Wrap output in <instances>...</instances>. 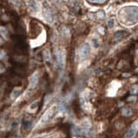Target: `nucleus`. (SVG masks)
<instances>
[{
  "label": "nucleus",
  "instance_id": "nucleus-1",
  "mask_svg": "<svg viewBox=\"0 0 138 138\" xmlns=\"http://www.w3.org/2000/svg\"><path fill=\"white\" fill-rule=\"evenodd\" d=\"M121 22L127 24H134L138 22V7L128 6L120 12Z\"/></svg>",
  "mask_w": 138,
  "mask_h": 138
},
{
  "label": "nucleus",
  "instance_id": "nucleus-2",
  "mask_svg": "<svg viewBox=\"0 0 138 138\" xmlns=\"http://www.w3.org/2000/svg\"><path fill=\"white\" fill-rule=\"evenodd\" d=\"M57 111V105H54L50 108L46 110L44 112V114L42 116L41 119H40V124H44V123L48 122L49 120H50L51 118L53 117V116L56 114V112Z\"/></svg>",
  "mask_w": 138,
  "mask_h": 138
},
{
  "label": "nucleus",
  "instance_id": "nucleus-3",
  "mask_svg": "<svg viewBox=\"0 0 138 138\" xmlns=\"http://www.w3.org/2000/svg\"><path fill=\"white\" fill-rule=\"evenodd\" d=\"M138 132V121H135L131 124L129 130L126 132L124 138H135Z\"/></svg>",
  "mask_w": 138,
  "mask_h": 138
},
{
  "label": "nucleus",
  "instance_id": "nucleus-4",
  "mask_svg": "<svg viewBox=\"0 0 138 138\" xmlns=\"http://www.w3.org/2000/svg\"><path fill=\"white\" fill-rule=\"evenodd\" d=\"M38 78H39V75H38V73L36 72L34 73L30 77L29 79V89H34L36 87L38 83Z\"/></svg>",
  "mask_w": 138,
  "mask_h": 138
},
{
  "label": "nucleus",
  "instance_id": "nucleus-5",
  "mask_svg": "<svg viewBox=\"0 0 138 138\" xmlns=\"http://www.w3.org/2000/svg\"><path fill=\"white\" fill-rule=\"evenodd\" d=\"M56 63H57V66L60 68H63V66H64V54H63V51H57L56 54Z\"/></svg>",
  "mask_w": 138,
  "mask_h": 138
},
{
  "label": "nucleus",
  "instance_id": "nucleus-6",
  "mask_svg": "<svg viewBox=\"0 0 138 138\" xmlns=\"http://www.w3.org/2000/svg\"><path fill=\"white\" fill-rule=\"evenodd\" d=\"M90 52V47L88 42H85L80 49V56L82 58H85L89 55Z\"/></svg>",
  "mask_w": 138,
  "mask_h": 138
},
{
  "label": "nucleus",
  "instance_id": "nucleus-7",
  "mask_svg": "<svg viewBox=\"0 0 138 138\" xmlns=\"http://www.w3.org/2000/svg\"><path fill=\"white\" fill-rule=\"evenodd\" d=\"M128 36H129V32H128V31H126V30H119V31H117V33L115 34L114 39H115V41H119L121 40H122V39L126 38Z\"/></svg>",
  "mask_w": 138,
  "mask_h": 138
},
{
  "label": "nucleus",
  "instance_id": "nucleus-8",
  "mask_svg": "<svg viewBox=\"0 0 138 138\" xmlns=\"http://www.w3.org/2000/svg\"><path fill=\"white\" fill-rule=\"evenodd\" d=\"M43 16L47 19V21L49 22H52L54 17H53V15H52V12L50 11V8H45L43 11Z\"/></svg>",
  "mask_w": 138,
  "mask_h": 138
},
{
  "label": "nucleus",
  "instance_id": "nucleus-9",
  "mask_svg": "<svg viewBox=\"0 0 138 138\" xmlns=\"http://www.w3.org/2000/svg\"><path fill=\"white\" fill-rule=\"evenodd\" d=\"M28 5L30 7V9H31V11L33 12H37L38 11V4L35 0H29Z\"/></svg>",
  "mask_w": 138,
  "mask_h": 138
},
{
  "label": "nucleus",
  "instance_id": "nucleus-10",
  "mask_svg": "<svg viewBox=\"0 0 138 138\" xmlns=\"http://www.w3.org/2000/svg\"><path fill=\"white\" fill-rule=\"evenodd\" d=\"M21 92V87H15L11 93V99L14 100L18 97Z\"/></svg>",
  "mask_w": 138,
  "mask_h": 138
},
{
  "label": "nucleus",
  "instance_id": "nucleus-11",
  "mask_svg": "<svg viewBox=\"0 0 138 138\" xmlns=\"http://www.w3.org/2000/svg\"><path fill=\"white\" fill-rule=\"evenodd\" d=\"M38 105H39L38 101H34L33 103H31V105H30V106L28 107L29 112H31V113L36 112V110H38Z\"/></svg>",
  "mask_w": 138,
  "mask_h": 138
},
{
  "label": "nucleus",
  "instance_id": "nucleus-12",
  "mask_svg": "<svg viewBox=\"0 0 138 138\" xmlns=\"http://www.w3.org/2000/svg\"><path fill=\"white\" fill-rule=\"evenodd\" d=\"M8 30H7L6 28H4V27H0V34L2 36V37H3L4 40L7 41L8 40Z\"/></svg>",
  "mask_w": 138,
  "mask_h": 138
},
{
  "label": "nucleus",
  "instance_id": "nucleus-13",
  "mask_svg": "<svg viewBox=\"0 0 138 138\" xmlns=\"http://www.w3.org/2000/svg\"><path fill=\"white\" fill-rule=\"evenodd\" d=\"M122 115L124 117H129L132 115V110L129 107H125L122 110Z\"/></svg>",
  "mask_w": 138,
  "mask_h": 138
},
{
  "label": "nucleus",
  "instance_id": "nucleus-14",
  "mask_svg": "<svg viewBox=\"0 0 138 138\" xmlns=\"http://www.w3.org/2000/svg\"><path fill=\"white\" fill-rule=\"evenodd\" d=\"M43 59L46 61H50L51 59V55H50V51L49 49H44L43 50Z\"/></svg>",
  "mask_w": 138,
  "mask_h": 138
},
{
  "label": "nucleus",
  "instance_id": "nucleus-15",
  "mask_svg": "<svg viewBox=\"0 0 138 138\" xmlns=\"http://www.w3.org/2000/svg\"><path fill=\"white\" fill-rule=\"evenodd\" d=\"M130 93L131 94H136L138 92V85H134L132 86L131 88H130Z\"/></svg>",
  "mask_w": 138,
  "mask_h": 138
},
{
  "label": "nucleus",
  "instance_id": "nucleus-16",
  "mask_svg": "<svg viewBox=\"0 0 138 138\" xmlns=\"http://www.w3.org/2000/svg\"><path fill=\"white\" fill-rule=\"evenodd\" d=\"M90 3L91 4H104L107 0H88Z\"/></svg>",
  "mask_w": 138,
  "mask_h": 138
},
{
  "label": "nucleus",
  "instance_id": "nucleus-17",
  "mask_svg": "<svg viewBox=\"0 0 138 138\" xmlns=\"http://www.w3.org/2000/svg\"><path fill=\"white\" fill-rule=\"evenodd\" d=\"M114 25H115V20L113 18L110 19V20L108 21V26H109V28L112 29L113 27H114Z\"/></svg>",
  "mask_w": 138,
  "mask_h": 138
},
{
  "label": "nucleus",
  "instance_id": "nucleus-18",
  "mask_svg": "<svg viewBox=\"0 0 138 138\" xmlns=\"http://www.w3.org/2000/svg\"><path fill=\"white\" fill-rule=\"evenodd\" d=\"M51 98V95L50 94H47L45 96V98H44V105H46L47 104L49 103V101L50 100Z\"/></svg>",
  "mask_w": 138,
  "mask_h": 138
},
{
  "label": "nucleus",
  "instance_id": "nucleus-19",
  "mask_svg": "<svg viewBox=\"0 0 138 138\" xmlns=\"http://www.w3.org/2000/svg\"><path fill=\"white\" fill-rule=\"evenodd\" d=\"M6 56L5 51L4 50H0V60H4Z\"/></svg>",
  "mask_w": 138,
  "mask_h": 138
},
{
  "label": "nucleus",
  "instance_id": "nucleus-20",
  "mask_svg": "<svg viewBox=\"0 0 138 138\" xmlns=\"http://www.w3.org/2000/svg\"><path fill=\"white\" fill-rule=\"evenodd\" d=\"M104 16H105L104 12H103V11H98V12H97V17H98V18L102 19V18H103V17H104Z\"/></svg>",
  "mask_w": 138,
  "mask_h": 138
},
{
  "label": "nucleus",
  "instance_id": "nucleus-21",
  "mask_svg": "<svg viewBox=\"0 0 138 138\" xmlns=\"http://www.w3.org/2000/svg\"><path fill=\"white\" fill-rule=\"evenodd\" d=\"M92 42H93V45L96 48H97L99 47V42H98V40L97 39H93L92 40Z\"/></svg>",
  "mask_w": 138,
  "mask_h": 138
},
{
  "label": "nucleus",
  "instance_id": "nucleus-22",
  "mask_svg": "<svg viewBox=\"0 0 138 138\" xmlns=\"http://www.w3.org/2000/svg\"><path fill=\"white\" fill-rule=\"evenodd\" d=\"M98 31L100 32L101 34H104L105 30H104V28H103V27H99V28H98Z\"/></svg>",
  "mask_w": 138,
  "mask_h": 138
},
{
  "label": "nucleus",
  "instance_id": "nucleus-23",
  "mask_svg": "<svg viewBox=\"0 0 138 138\" xmlns=\"http://www.w3.org/2000/svg\"><path fill=\"white\" fill-rule=\"evenodd\" d=\"M127 100L129 101V102H133V101H135V100H136V97H135V96H132V97H129Z\"/></svg>",
  "mask_w": 138,
  "mask_h": 138
},
{
  "label": "nucleus",
  "instance_id": "nucleus-24",
  "mask_svg": "<svg viewBox=\"0 0 138 138\" xmlns=\"http://www.w3.org/2000/svg\"><path fill=\"white\" fill-rule=\"evenodd\" d=\"M131 76V74L129 73H122V77H124V78H129Z\"/></svg>",
  "mask_w": 138,
  "mask_h": 138
},
{
  "label": "nucleus",
  "instance_id": "nucleus-25",
  "mask_svg": "<svg viewBox=\"0 0 138 138\" xmlns=\"http://www.w3.org/2000/svg\"><path fill=\"white\" fill-rule=\"evenodd\" d=\"M135 72H136V73H138V68H136V69H135Z\"/></svg>",
  "mask_w": 138,
  "mask_h": 138
},
{
  "label": "nucleus",
  "instance_id": "nucleus-26",
  "mask_svg": "<svg viewBox=\"0 0 138 138\" xmlns=\"http://www.w3.org/2000/svg\"><path fill=\"white\" fill-rule=\"evenodd\" d=\"M136 55L138 56V49H137V50H136Z\"/></svg>",
  "mask_w": 138,
  "mask_h": 138
},
{
  "label": "nucleus",
  "instance_id": "nucleus-27",
  "mask_svg": "<svg viewBox=\"0 0 138 138\" xmlns=\"http://www.w3.org/2000/svg\"><path fill=\"white\" fill-rule=\"evenodd\" d=\"M1 41H1V38H0V42H1Z\"/></svg>",
  "mask_w": 138,
  "mask_h": 138
},
{
  "label": "nucleus",
  "instance_id": "nucleus-28",
  "mask_svg": "<svg viewBox=\"0 0 138 138\" xmlns=\"http://www.w3.org/2000/svg\"><path fill=\"white\" fill-rule=\"evenodd\" d=\"M44 138H48V137H44Z\"/></svg>",
  "mask_w": 138,
  "mask_h": 138
}]
</instances>
